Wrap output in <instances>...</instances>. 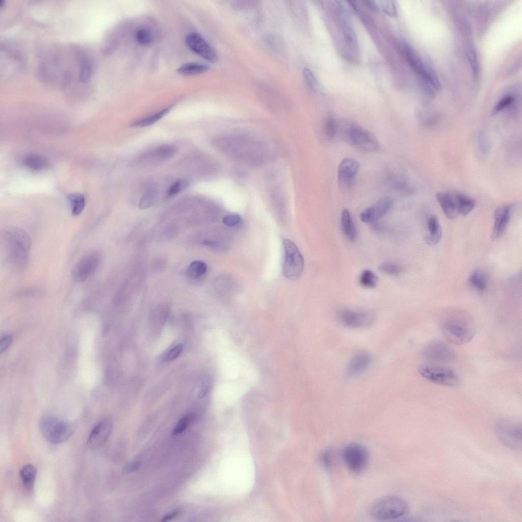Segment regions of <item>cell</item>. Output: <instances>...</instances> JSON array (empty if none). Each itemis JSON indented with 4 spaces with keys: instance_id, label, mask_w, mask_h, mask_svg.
<instances>
[{
    "instance_id": "4dcf8cb0",
    "label": "cell",
    "mask_w": 522,
    "mask_h": 522,
    "mask_svg": "<svg viewBox=\"0 0 522 522\" xmlns=\"http://www.w3.org/2000/svg\"><path fill=\"white\" fill-rule=\"evenodd\" d=\"M459 215L463 216L469 214L474 208L475 201L471 197L461 194H456Z\"/></svg>"
},
{
    "instance_id": "f907efd6",
    "label": "cell",
    "mask_w": 522,
    "mask_h": 522,
    "mask_svg": "<svg viewBox=\"0 0 522 522\" xmlns=\"http://www.w3.org/2000/svg\"><path fill=\"white\" fill-rule=\"evenodd\" d=\"M179 513L180 511L178 510L172 511L165 515L161 520L163 522L167 521L176 517Z\"/></svg>"
},
{
    "instance_id": "8fae6325",
    "label": "cell",
    "mask_w": 522,
    "mask_h": 522,
    "mask_svg": "<svg viewBox=\"0 0 522 522\" xmlns=\"http://www.w3.org/2000/svg\"><path fill=\"white\" fill-rule=\"evenodd\" d=\"M422 354L426 360L433 364L449 363L455 358L453 350L446 343L437 340L428 343L423 348Z\"/></svg>"
},
{
    "instance_id": "d4e9b609",
    "label": "cell",
    "mask_w": 522,
    "mask_h": 522,
    "mask_svg": "<svg viewBox=\"0 0 522 522\" xmlns=\"http://www.w3.org/2000/svg\"><path fill=\"white\" fill-rule=\"evenodd\" d=\"M79 61V81L82 83L88 82L92 72V63L89 57L85 53L78 49Z\"/></svg>"
},
{
    "instance_id": "f35d334b",
    "label": "cell",
    "mask_w": 522,
    "mask_h": 522,
    "mask_svg": "<svg viewBox=\"0 0 522 522\" xmlns=\"http://www.w3.org/2000/svg\"><path fill=\"white\" fill-rule=\"evenodd\" d=\"M156 200V194L152 191L146 193L140 199L139 206L141 209H145L151 206Z\"/></svg>"
},
{
    "instance_id": "ab89813d",
    "label": "cell",
    "mask_w": 522,
    "mask_h": 522,
    "mask_svg": "<svg viewBox=\"0 0 522 522\" xmlns=\"http://www.w3.org/2000/svg\"><path fill=\"white\" fill-rule=\"evenodd\" d=\"M188 185V183L187 181L182 179L177 180L169 187L167 191V195L170 197L174 196L186 188Z\"/></svg>"
},
{
    "instance_id": "277c9868",
    "label": "cell",
    "mask_w": 522,
    "mask_h": 522,
    "mask_svg": "<svg viewBox=\"0 0 522 522\" xmlns=\"http://www.w3.org/2000/svg\"><path fill=\"white\" fill-rule=\"evenodd\" d=\"M337 136L346 143L361 151L374 152L379 149V143L373 134L350 120H337Z\"/></svg>"
},
{
    "instance_id": "484cf974",
    "label": "cell",
    "mask_w": 522,
    "mask_h": 522,
    "mask_svg": "<svg viewBox=\"0 0 522 522\" xmlns=\"http://www.w3.org/2000/svg\"><path fill=\"white\" fill-rule=\"evenodd\" d=\"M468 284L476 291L482 293L487 286V278L484 271L476 269L473 271L468 278Z\"/></svg>"
},
{
    "instance_id": "cb8c5ba5",
    "label": "cell",
    "mask_w": 522,
    "mask_h": 522,
    "mask_svg": "<svg viewBox=\"0 0 522 522\" xmlns=\"http://www.w3.org/2000/svg\"><path fill=\"white\" fill-rule=\"evenodd\" d=\"M341 227L344 236L350 241L354 242L357 238L355 225L349 211L344 209L341 217Z\"/></svg>"
},
{
    "instance_id": "7c38bea8",
    "label": "cell",
    "mask_w": 522,
    "mask_h": 522,
    "mask_svg": "<svg viewBox=\"0 0 522 522\" xmlns=\"http://www.w3.org/2000/svg\"><path fill=\"white\" fill-rule=\"evenodd\" d=\"M343 458L350 471L358 473L361 472L367 465L369 455L367 449L363 446L352 443L344 449Z\"/></svg>"
},
{
    "instance_id": "e575fe53",
    "label": "cell",
    "mask_w": 522,
    "mask_h": 522,
    "mask_svg": "<svg viewBox=\"0 0 522 522\" xmlns=\"http://www.w3.org/2000/svg\"><path fill=\"white\" fill-rule=\"evenodd\" d=\"M379 270L388 275L395 276L402 273L404 268L403 266L392 262H386L381 264Z\"/></svg>"
},
{
    "instance_id": "60d3db41",
    "label": "cell",
    "mask_w": 522,
    "mask_h": 522,
    "mask_svg": "<svg viewBox=\"0 0 522 522\" xmlns=\"http://www.w3.org/2000/svg\"><path fill=\"white\" fill-rule=\"evenodd\" d=\"M191 420L192 416L190 415H186L181 419L172 430V435H176L183 432L188 427Z\"/></svg>"
},
{
    "instance_id": "6da1fadb",
    "label": "cell",
    "mask_w": 522,
    "mask_h": 522,
    "mask_svg": "<svg viewBox=\"0 0 522 522\" xmlns=\"http://www.w3.org/2000/svg\"><path fill=\"white\" fill-rule=\"evenodd\" d=\"M214 145L226 155L244 163L257 165L268 156L269 149L260 140L250 136L231 134L214 140Z\"/></svg>"
},
{
    "instance_id": "1f68e13d",
    "label": "cell",
    "mask_w": 522,
    "mask_h": 522,
    "mask_svg": "<svg viewBox=\"0 0 522 522\" xmlns=\"http://www.w3.org/2000/svg\"><path fill=\"white\" fill-rule=\"evenodd\" d=\"M68 199L73 215L77 216L82 213L86 205L85 198L83 194L80 193L70 194L68 196Z\"/></svg>"
},
{
    "instance_id": "e0dca14e",
    "label": "cell",
    "mask_w": 522,
    "mask_h": 522,
    "mask_svg": "<svg viewBox=\"0 0 522 522\" xmlns=\"http://www.w3.org/2000/svg\"><path fill=\"white\" fill-rule=\"evenodd\" d=\"M404 49L407 60L412 68L434 87L439 88L440 87L439 82L430 69L425 66L409 47L406 46Z\"/></svg>"
},
{
    "instance_id": "c3c4849f",
    "label": "cell",
    "mask_w": 522,
    "mask_h": 522,
    "mask_svg": "<svg viewBox=\"0 0 522 522\" xmlns=\"http://www.w3.org/2000/svg\"><path fill=\"white\" fill-rule=\"evenodd\" d=\"M141 466L140 462H135L127 465L123 469L124 473H131L137 471Z\"/></svg>"
},
{
    "instance_id": "f1b7e54d",
    "label": "cell",
    "mask_w": 522,
    "mask_h": 522,
    "mask_svg": "<svg viewBox=\"0 0 522 522\" xmlns=\"http://www.w3.org/2000/svg\"><path fill=\"white\" fill-rule=\"evenodd\" d=\"M171 109L172 106L168 107L158 112L135 121L132 125L135 127H143L151 125L163 118Z\"/></svg>"
},
{
    "instance_id": "b9f144b4",
    "label": "cell",
    "mask_w": 522,
    "mask_h": 522,
    "mask_svg": "<svg viewBox=\"0 0 522 522\" xmlns=\"http://www.w3.org/2000/svg\"><path fill=\"white\" fill-rule=\"evenodd\" d=\"M513 97L511 96L504 97L493 108L492 114L495 115L508 107L513 102Z\"/></svg>"
},
{
    "instance_id": "74e56055",
    "label": "cell",
    "mask_w": 522,
    "mask_h": 522,
    "mask_svg": "<svg viewBox=\"0 0 522 522\" xmlns=\"http://www.w3.org/2000/svg\"><path fill=\"white\" fill-rule=\"evenodd\" d=\"M478 145L482 153L487 154L490 151L491 142L488 135L484 132H481L478 136Z\"/></svg>"
},
{
    "instance_id": "5bb4252c",
    "label": "cell",
    "mask_w": 522,
    "mask_h": 522,
    "mask_svg": "<svg viewBox=\"0 0 522 522\" xmlns=\"http://www.w3.org/2000/svg\"><path fill=\"white\" fill-rule=\"evenodd\" d=\"M186 42L189 48L201 58L210 62L217 60V55L214 48L198 33L193 32L186 37Z\"/></svg>"
},
{
    "instance_id": "4fadbf2b",
    "label": "cell",
    "mask_w": 522,
    "mask_h": 522,
    "mask_svg": "<svg viewBox=\"0 0 522 522\" xmlns=\"http://www.w3.org/2000/svg\"><path fill=\"white\" fill-rule=\"evenodd\" d=\"M100 262V256L96 252L82 257L73 267L71 275L74 280L82 282L91 276L97 270Z\"/></svg>"
},
{
    "instance_id": "ac0fdd59",
    "label": "cell",
    "mask_w": 522,
    "mask_h": 522,
    "mask_svg": "<svg viewBox=\"0 0 522 522\" xmlns=\"http://www.w3.org/2000/svg\"><path fill=\"white\" fill-rule=\"evenodd\" d=\"M112 424L109 420H104L97 424L91 431L87 440L88 446L92 449L101 447L110 436Z\"/></svg>"
},
{
    "instance_id": "836d02e7",
    "label": "cell",
    "mask_w": 522,
    "mask_h": 522,
    "mask_svg": "<svg viewBox=\"0 0 522 522\" xmlns=\"http://www.w3.org/2000/svg\"><path fill=\"white\" fill-rule=\"evenodd\" d=\"M207 271L206 264L201 260H195L189 265L187 273L189 276L193 278H199L204 275Z\"/></svg>"
},
{
    "instance_id": "f546056e",
    "label": "cell",
    "mask_w": 522,
    "mask_h": 522,
    "mask_svg": "<svg viewBox=\"0 0 522 522\" xmlns=\"http://www.w3.org/2000/svg\"><path fill=\"white\" fill-rule=\"evenodd\" d=\"M208 69L205 64L197 63H187L181 65L177 72L184 75H195L202 73Z\"/></svg>"
},
{
    "instance_id": "30bf717a",
    "label": "cell",
    "mask_w": 522,
    "mask_h": 522,
    "mask_svg": "<svg viewBox=\"0 0 522 522\" xmlns=\"http://www.w3.org/2000/svg\"><path fill=\"white\" fill-rule=\"evenodd\" d=\"M336 315L341 324L353 328L369 327L373 324L375 319L374 314L370 310L347 308L338 309Z\"/></svg>"
},
{
    "instance_id": "ee69618b",
    "label": "cell",
    "mask_w": 522,
    "mask_h": 522,
    "mask_svg": "<svg viewBox=\"0 0 522 522\" xmlns=\"http://www.w3.org/2000/svg\"><path fill=\"white\" fill-rule=\"evenodd\" d=\"M380 7L383 12L390 17H396L397 12L395 5L393 1H381Z\"/></svg>"
},
{
    "instance_id": "d6986e66",
    "label": "cell",
    "mask_w": 522,
    "mask_h": 522,
    "mask_svg": "<svg viewBox=\"0 0 522 522\" xmlns=\"http://www.w3.org/2000/svg\"><path fill=\"white\" fill-rule=\"evenodd\" d=\"M511 206L505 205L498 208L494 213V222L491 237L493 240L500 238L504 233L509 222Z\"/></svg>"
},
{
    "instance_id": "44dd1931",
    "label": "cell",
    "mask_w": 522,
    "mask_h": 522,
    "mask_svg": "<svg viewBox=\"0 0 522 522\" xmlns=\"http://www.w3.org/2000/svg\"><path fill=\"white\" fill-rule=\"evenodd\" d=\"M442 237V229L438 218L434 215L429 216L424 226V239L429 246H435Z\"/></svg>"
},
{
    "instance_id": "8992f818",
    "label": "cell",
    "mask_w": 522,
    "mask_h": 522,
    "mask_svg": "<svg viewBox=\"0 0 522 522\" xmlns=\"http://www.w3.org/2000/svg\"><path fill=\"white\" fill-rule=\"evenodd\" d=\"M407 504L397 496H386L377 500L370 506V514L379 520H389L401 517L406 512Z\"/></svg>"
},
{
    "instance_id": "9c48e42d",
    "label": "cell",
    "mask_w": 522,
    "mask_h": 522,
    "mask_svg": "<svg viewBox=\"0 0 522 522\" xmlns=\"http://www.w3.org/2000/svg\"><path fill=\"white\" fill-rule=\"evenodd\" d=\"M284 259L282 272L284 276L291 279L298 278L304 268V259L297 246L290 240L283 242Z\"/></svg>"
},
{
    "instance_id": "7bdbcfd3",
    "label": "cell",
    "mask_w": 522,
    "mask_h": 522,
    "mask_svg": "<svg viewBox=\"0 0 522 522\" xmlns=\"http://www.w3.org/2000/svg\"><path fill=\"white\" fill-rule=\"evenodd\" d=\"M222 221L227 226L235 227L240 224L242 219L238 215L227 214L223 218Z\"/></svg>"
},
{
    "instance_id": "83f0119b",
    "label": "cell",
    "mask_w": 522,
    "mask_h": 522,
    "mask_svg": "<svg viewBox=\"0 0 522 522\" xmlns=\"http://www.w3.org/2000/svg\"><path fill=\"white\" fill-rule=\"evenodd\" d=\"M23 163L28 168L34 171L43 170L48 166V162L46 158L36 154H29L24 157Z\"/></svg>"
},
{
    "instance_id": "d590c367",
    "label": "cell",
    "mask_w": 522,
    "mask_h": 522,
    "mask_svg": "<svg viewBox=\"0 0 522 522\" xmlns=\"http://www.w3.org/2000/svg\"><path fill=\"white\" fill-rule=\"evenodd\" d=\"M135 37L140 44L146 45L152 42L153 35L151 31L146 27H141L135 32Z\"/></svg>"
},
{
    "instance_id": "d6a6232c",
    "label": "cell",
    "mask_w": 522,
    "mask_h": 522,
    "mask_svg": "<svg viewBox=\"0 0 522 522\" xmlns=\"http://www.w3.org/2000/svg\"><path fill=\"white\" fill-rule=\"evenodd\" d=\"M360 284L366 288H374L378 283V278L375 273L370 270H363L359 277Z\"/></svg>"
},
{
    "instance_id": "ba28073f",
    "label": "cell",
    "mask_w": 522,
    "mask_h": 522,
    "mask_svg": "<svg viewBox=\"0 0 522 522\" xmlns=\"http://www.w3.org/2000/svg\"><path fill=\"white\" fill-rule=\"evenodd\" d=\"M40 430L47 441L58 443L67 440L71 436L74 427L68 422L54 417H46L41 421Z\"/></svg>"
},
{
    "instance_id": "7402d4cb",
    "label": "cell",
    "mask_w": 522,
    "mask_h": 522,
    "mask_svg": "<svg viewBox=\"0 0 522 522\" xmlns=\"http://www.w3.org/2000/svg\"><path fill=\"white\" fill-rule=\"evenodd\" d=\"M371 360V356L367 353L360 352L355 354L350 359L347 366V375L353 377L362 373L368 367Z\"/></svg>"
},
{
    "instance_id": "52a82bcc",
    "label": "cell",
    "mask_w": 522,
    "mask_h": 522,
    "mask_svg": "<svg viewBox=\"0 0 522 522\" xmlns=\"http://www.w3.org/2000/svg\"><path fill=\"white\" fill-rule=\"evenodd\" d=\"M418 372L424 378L437 385L456 387L459 384V378L456 372L442 364H423L420 366Z\"/></svg>"
},
{
    "instance_id": "4316f807",
    "label": "cell",
    "mask_w": 522,
    "mask_h": 522,
    "mask_svg": "<svg viewBox=\"0 0 522 522\" xmlns=\"http://www.w3.org/2000/svg\"><path fill=\"white\" fill-rule=\"evenodd\" d=\"M37 474V469L32 464H27L23 466L19 472L20 477L24 488L29 491L34 487Z\"/></svg>"
},
{
    "instance_id": "3957f363",
    "label": "cell",
    "mask_w": 522,
    "mask_h": 522,
    "mask_svg": "<svg viewBox=\"0 0 522 522\" xmlns=\"http://www.w3.org/2000/svg\"><path fill=\"white\" fill-rule=\"evenodd\" d=\"M439 327L447 342L455 345L468 343L476 332L472 318L458 310L449 311L443 314L439 320Z\"/></svg>"
},
{
    "instance_id": "2e32d148",
    "label": "cell",
    "mask_w": 522,
    "mask_h": 522,
    "mask_svg": "<svg viewBox=\"0 0 522 522\" xmlns=\"http://www.w3.org/2000/svg\"><path fill=\"white\" fill-rule=\"evenodd\" d=\"M359 169V165L355 159L350 158L344 159L340 162L337 169L338 185L344 188L352 187Z\"/></svg>"
},
{
    "instance_id": "7a4b0ae2",
    "label": "cell",
    "mask_w": 522,
    "mask_h": 522,
    "mask_svg": "<svg viewBox=\"0 0 522 522\" xmlns=\"http://www.w3.org/2000/svg\"><path fill=\"white\" fill-rule=\"evenodd\" d=\"M1 243L9 264L17 270L25 269L31 246L27 232L16 227H7L1 233Z\"/></svg>"
},
{
    "instance_id": "bcb514c9",
    "label": "cell",
    "mask_w": 522,
    "mask_h": 522,
    "mask_svg": "<svg viewBox=\"0 0 522 522\" xmlns=\"http://www.w3.org/2000/svg\"><path fill=\"white\" fill-rule=\"evenodd\" d=\"M12 340V336L10 334H5L1 337L0 340V353L5 352L11 344Z\"/></svg>"
},
{
    "instance_id": "7dc6e473",
    "label": "cell",
    "mask_w": 522,
    "mask_h": 522,
    "mask_svg": "<svg viewBox=\"0 0 522 522\" xmlns=\"http://www.w3.org/2000/svg\"><path fill=\"white\" fill-rule=\"evenodd\" d=\"M182 349L183 346L182 345H178L175 346L167 353L166 359L167 360H171L176 358L181 353Z\"/></svg>"
},
{
    "instance_id": "ffe728a7",
    "label": "cell",
    "mask_w": 522,
    "mask_h": 522,
    "mask_svg": "<svg viewBox=\"0 0 522 522\" xmlns=\"http://www.w3.org/2000/svg\"><path fill=\"white\" fill-rule=\"evenodd\" d=\"M436 198L443 213L448 219L453 220L458 217L459 214L456 194L441 192L436 194Z\"/></svg>"
},
{
    "instance_id": "603a6c76",
    "label": "cell",
    "mask_w": 522,
    "mask_h": 522,
    "mask_svg": "<svg viewBox=\"0 0 522 522\" xmlns=\"http://www.w3.org/2000/svg\"><path fill=\"white\" fill-rule=\"evenodd\" d=\"M176 151V148L172 145H163L145 153L141 158L151 161H164L173 156Z\"/></svg>"
},
{
    "instance_id": "8d00e7d4",
    "label": "cell",
    "mask_w": 522,
    "mask_h": 522,
    "mask_svg": "<svg viewBox=\"0 0 522 522\" xmlns=\"http://www.w3.org/2000/svg\"><path fill=\"white\" fill-rule=\"evenodd\" d=\"M324 130L328 139H333L337 136V120L331 117L326 118L324 124Z\"/></svg>"
},
{
    "instance_id": "f6af8a7d",
    "label": "cell",
    "mask_w": 522,
    "mask_h": 522,
    "mask_svg": "<svg viewBox=\"0 0 522 522\" xmlns=\"http://www.w3.org/2000/svg\"><path fill=\"white\" fill-rule=\"evenodd\" d=\"M303 74L308 86L311 89H314L316 85V80L312 72L309 69L305 68L303 70Z\"/></svg>"
},
{
    "instance_id": "5b68a950",
    "label": "cell",
    "mask_w": 522,
    "mask_h": 522,
    "mask_svg": "<svg viewBox=\"0 0 522 522\" xmlns=\"http://www.w3.org/2000/svg\"><path fill=\"white\" fill-rule=\"evenodd\" d=\"M495 433L501 443L509 449L521 450V422L515 417H506L499 420L495 425Z\"/></svg>"
},
{
    "instance_id": "9a60e30c",
    "label": "cell",
    "mask_w": 522,
    "mask_h": 522,
    "mask_svg": "<svg viewBox=\"0 0 522 522\" xmlns=\"http://www.w3.org/2000/svg\"><path fill=\"white\" fill-rule=\"evenodd\" d=\"M394 203V200L391 197L388 196L382 197L361 212L360 215L361 221L366 223L376 222L391 210Z\"/></svg>"
},
{
    "instance_id": "681fc988",
    "label": "cell",
    "mask_w": 522,
    "mask_h": 522,
    "mask_svg": "<svg viewBox=\"0 0 522 522\" xmlns=\"http://www.w3.org/2000/svg\"><path fill=\"white\" fill-rule=\"evenodd\" d=\"M322 461L325 467H328L331 462V456L329 451H325L322 456Z\"/></svg>"
}]
</instances>
